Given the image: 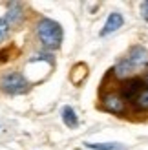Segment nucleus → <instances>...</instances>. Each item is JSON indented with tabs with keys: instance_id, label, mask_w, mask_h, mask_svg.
<instances>
[{
	"instance_id": "f257e3e1",
	"label": "nucleus",
	"mask_w": 148,
	"mask_h": 150,
	"mask_svg": "<svg viewBox=\"0 0 148 150\" xmlns=\"http://www.w3.org/2000/svg\"><path fill=\"white\" fill-rule=\"evenodd\" d=\"M37 35H39V40L42 42V46L48 50H57L62 42V28L57 20H51V18L39 20Z\"/></svg>"
},
{
	"instance_id": "f03ea898",
	"label": "nucleus",
	"mask_w": 148,
	"mask_h": 150,
	"mask_svg": "<svg viewBox=\"0 0 148 150\" xmlns=\"http://www.w3.org/2000/svg\"><path fill=\"white\" fill-rule=\"evenodd\" d=\"M0 88H2V92L9 93V95H20V93L27 92L29 82L18 71H6L0 77Z\"/></svg>"
},
{
	"instance_id": "7ed1b4c3",
	"label": "nucleus",
	"mask_w": 148,
	"mask_h": 150,
	"mask_svg": "<svg viewBox=\"0 0 148 150\" xmlns=\"http://www.w3.org/2000/svg\"><path fill=\"white\" fill-rule=\"evenodd\" d=\"M144 82L141 81V79H137V77H134V79H126L124 81V84L121 86V90H119V95H121V99L126 103V101H134L135 97L139 95L144 90Z\"/></svg>"
},
{
	"instance_id": "20e7f679",
	"label": "nucleus",
	"mask_w": 148,
	"mask_h": 150,
	"mask_svg": "<svg viewBox=\"0 0 148 150\" xmlns=\"http://www.w3.org/2000/svg\"><path fill=\"white\" fill-rule=\"evenodd\" d=\"M101 106H102V110L110 112V114H117V115H121V114L126 112V103L121 99L119 93H106V95H102Z\"/></svg>"
},
{
	"instance_id": "39448f33",
	"label": "nucleus",
	"mask_w": 148,
	"mask_h": 150,
	"mask_svg": "<svg viewBox=\"0 0 148 150\" xmlns=\"http://www.w3.org/2000/svg\"><path fill=\"white\" fill-rule=\"evenodd\" d=\"M126 59L132 62L134 68H141V66H148V51L146 48H143L141 44H137V46H132Z\"/></svg>"
},
{
	"instance_id": "423d86ee",
	"label": "nucleus",
	"mask_w": 148,
	"mask_h": 150,
	"mask_svg": "<svg viewBox=\"0 0 148 150\" xmlns=\"http://www.w3.org/2000/svg\"><path fill=\"white\" fill-rule=\"evenodd\" d=\"M22 17H24V13H22V6L18 2H11L7 4V13H6V24L7 26H17L22 22Z\"/></svg>"
},
{
	"instance_id": "0eeeda50",
	"label": "nucleus",
	"mask_w": 148,
	"mask_h": 150,
	"mask_svg": "<svg viewBox=\"0 0 148 150\" xmlns=\"http://www.w3.org/2000/svg\"><path fill=\"white\" fill-rule=\"evenodd\" d=\"M123 24H124V18H123V15L121 13H112L110 17L106 18V24H104V28L101 29V37H106V35H110V33H113V31H117L119 28H123Z\"/></svg>"
},
{
	"instance_id": "6e6552de",
	"label": "nucleus",
	"mask_w": 148,
	"mask_h": 150,
	"mask_svg": "<svg viewBox=\"0 0 148 150\" xmlns=\"http://www.w3.org/2000/svg\"><path fill=\"white\" fill-rule=\"evenodd\" d=\"M134 71H135V68L132 66V62L128 61L126 57L123 59V61H119L115 64V68H113V75L117 79H130L132 75H134Z\"/></svg>"
},
{
	"instance_id": "1a4fd4ad",
	"label": "nucleus",
	"mask_w": 148,
	"mask_h": 150,
	"mask_svg": "<svg viewBox=\"0 0 148 150\" xmlns=\"http://www.w3.org/2000/svg\"><path fill=\"white\" fill-rule=\"evenodd\" d=\"M61 114H62V121H64V125L68 126V128H77V125H79V117H77L75 110H73L71 106H64Z\"/></svg>"
},
{
	"instance_id": "9d476101",
	"label": "nucleus",
	"mask_w": 148,
	"mask_h": 150,
	"mask_svg": "<svg viewBox=\"0 0 148 150\" xmlns=\"http://www.w3.org/2000/svg\"><path fill=\"white\" fill-rule=\"evenodd\" d=\"M86 73H88L86 64H82V62L75 64V66H73V70H71V82H73V84H80L82 79L86 77Z\"/></svg>"
},
{
	"instance_id": "9b49d317",
	"label": "nucleus",
	"mask_w": 148,
	"mask_h": 150,
	"mask_svg": "<svg viewBox=\"0 0 148 150\" xmlns=\"http://www.w3.org/2000/svg\"><path fill=\"white\" fill-rule=\"evenodd\" d=\"M84 146L92 150H124L121 143H84Z\"/></svg>"
},
{
	"instance_id": "f8f14e48",
	"label": "nucleus",
	"mask_w": 148,
	"mask_h": 150,
	"mask_svg": "<svg viewBox=\"0 0 148 150\" xmlns=\"http://www.w3.org/2000/svg\"><path fill=\"white\" fill-rule=\"evenodd\" d=\"M134 104L137 110H148V88H144L141 93H139L135 99H134Z\"/></svg>"
},
{
	"instance_id": "ddd939ff",
	"label": "nucleus",
	"mask_w": 148,
	"mask_h": 150,
	"mask_svg": "<svg viewBox=\"0 0 148 150\" xmlns=\"http://www.w3.org/2000/svg\"><path fill=\"white\" fill-rule=\"evenodd\" d=\"M7 33H9V26L6 24L4 18H0V42H4L7 39Z\"/></svg>"
},
{
	"instance_id": "4468645a",
	"label": "nucleus",
	"mask_w": 148,
	"mask_h": 150,
	"mask_svg": "<svg viewBox=\"0 0 148 150\" xmlns=\"http://www.w3.org/2000/svg\"><path fill=\"white\" fill-rule=\"evenodd\" d=\"M139 11H141V17L144 20H148V2H143L141 7H139Z\"/></svg>"
},
{
	"instance_id": "2eb2a0df",
	"label": "nucleus",
	"mask_w": 148,
	"mask_h": 150,
	"mask_svg": "<svg viewBox=\"0 0 148 150\" xmlns=\"http://www.w3.org/2000/svg\"><path fill=\"white\" fill-rule=\"evenodd\" d=\"M143 82H146V84H148V71H146V75H144V81Z\"/></svg>"
}]
</instances>
